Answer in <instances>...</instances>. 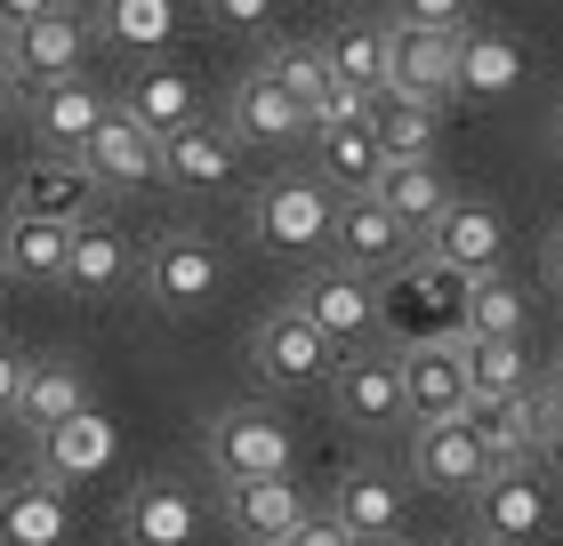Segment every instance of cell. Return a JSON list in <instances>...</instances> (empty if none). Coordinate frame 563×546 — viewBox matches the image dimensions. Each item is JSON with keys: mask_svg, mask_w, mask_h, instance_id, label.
Returning a JSON list of instances; mask_svg holds the SVG:
<instances>
[{"mask_svg": "<svg viewBox=\"0 0 563 546\" xmlns=\"http://www.w3.org/2000/svg\"><path fill=\"white\" fill-rule=\"evenodd\" d=\"M402 482L387 475V466H346L339 475V490H330V514L354 531V538H395L402 531Z\"/></svg>", "mask_w": 563, "mask_h": 546, "instance_id": "29", "label": "cell"}, {"mask_svg": "<svg viewBox=\"0 0 563 546\" xmlns=\"http://www.w3.org/2000/svg\"><path fill=\"white\" fill-rule=\"evenodd\" d=\"M290 305H298V314L314 322L339 354H346V346H371V337H378V281L354 274V266H339V257L306 274L298 290H290Z\"/></svg>", "mask_w": 563, "mask_h": 546, "instance_id": "9", "label": "cell"}, {"mask_svg": "<svg viewBox=\"0 0 563 546\" xmlns=\"http://www.w3.org/2000/svg\"><path fill=\"white\" fill-rule=\"evenodd\" d=\"M540 394H548V410H555V419H563V354L548 361V370H540Z\"/></svg>", "mask_w": 563, "mask_h": 546, "instance_id": "47", "label": "cell"}, {"mask_svg": "<svg viewBox=\"0 0 563 546\" xmlns=\"http://www.w3.org/2000/svg\"><path fill=\"white\" fill-rule=\"evenodd\" d=\"M548 153L563 161V97H555V113H548Z\"/></svg>", "mask_w": 563, "mask_h": 546, "instance_id": "48", "label": "cell"}, {"mask_svg": "<svg viewBox=\"0 0 563 546\" xmlns=\"http://www.w3.org/2000/svg\"><path fill=\"white\" fill-rule=\"evenodd\" d=\"M258 73H266V81H282L306 113H314V97L330 89V57H322V41H274L266 57H258Z\"/></svg>", "mask_w": 563, "mask_h": 546, "instance_id": "36", "label": "cell"}, {"mask_svg": "<svg viewBox=\"0 0 563 546\" xmlns=\"http://www.w3.org/2000/svg\"><path fill=\"white\" fill-rule=\"evenodd\" d=\"M459 298H467V274H451L443 257L411 249L395 274H378V337H387V346L459 337Z\"/></svg>", "mask_w": 563, "mask_h": 546, "instance_id": "1", "label": "cell"}, {"mask_svg": "<svg viewBox=\"0 0 563 546\" xmlns=\"http://www.w3.org/2000/svg\"><path fill=\"white\" fill-rule=\"evenodd\" d=\"M73 9H97V0H73Z\"/></svg>", "mask_w": 563, "mask_h": 546, "instance_id": "50", "label": "cell"}, {"mask_svg": "<svg viewBox=\"0 0 563 546\" xmlns=\"http://www.w3.org/2000/svg\"><path fill=\"white\" fill-rule=\"evenodd\" d=\"M378 24H475L467 0H387Z\"/></svg>", "mask_w": 563, "mask_h": 546, "instance_id": "39", "label": "cell"}, {"mask_svg": "<svg viewBox=\"0 0 563 546\" xmlns=\"http://www.w3.org/2000/svg\"><path fill=\"white\" fill-rule=\"evenodd\" d=\"M282 546H363V538H354L330 506H306V514H298V531L282 538Z\"/></svg>", "mask_w": 563, "mask_h": 546, "instance_id": "40", "label": "cell"}, {"mask_svg": "<svg viewBox=\"0 0 563 546\" xmlns=\"http://www.w3.org/2000/svg\"><path fill=\"white\" fill-rule=\"evenodd\" d=\"M483 475H492V458L467 434V419H419L411 426V482L443 490V499H467Z\"/></svg>", "mask_w": 563, "mask_h": 546, "instance_id": "21", "label": "cell"}, {"mask_svg": "<svg viewBox=\"0 0 563 546\" xmlns=\"http://www.w3.org/2000/svg\"><path fill=\"white\" fill-rule=\"evenodd\" d=\"M121 113H137L153 137H162V129H177V121H194L201 113V81L194 73H177V65H137V81L113 97Z\"/></svg>", "mask_w": 563, "mask_h": 546, "instance_id": "33", "label": "cell"}, {"mask_svg": "<svg viewBox=\"0 0 563 546\" xmlns=\"http://www.w3.org/2000/svg\"><path fill=\"white\" fill-rule=\"evenodd\" d=\"M330 361H339V346H330L298 305H274V314L250 330V370H258V386H274V394H314L330 378Z\"/></svg>", "mask_w": 563, "mask_h": 546, "instance_id": "6", "label": "cell"}, {"mask_svg": "<svg viewBox=\"0 0 563 546\" xmlns=\"http://www.w3.org/2000/svg\"><path fill=\"white\" fill-rule=\"evenodd\" d=\"M81 169L97 177L106 193H137V186H162V137L137 121V113H106L89 129V145H81Z\"/></svg>", "mask_w": 563, "mask_h": 546, "instance_id": "17", "label": "cell"}, {"mask_svg": "<svg viewBox=\"0 0 563 546\" xmlns=\"http://www.w3.org/2000/svg\"><path fill=\"white\" fill-rule=\"evenodd\" d=\"M548 514H555V490H548V475L531 458H507V466H492V475L467 490V538H483V546L540 538Z\"/></svg>", "mask_w": 563, "mask_h": 546, "instance_id": "4", "label": "cell"}, {"mask_svg": "<svg viewBox=\"0 0 563 546\" xmlns=\"http://www.w3.org/2000/svg\"><path fill=\"white\" fill-rule=\"evenodd\" d=\"M65 249H73V225L0 210V274L9 281H65Z\"/></svg>", "mask_w": 563, "mask_h": 546, "instance_id": "30", "label": "cell"}, {"mask_svg": "<svg viewBox=\"0 0 563 546\" xmlns=\"http://www.w3.org/2000/svg\"><path fill=\"white\" fill-rule=\"evenodd\" d=\"M210 506L242 546H282L306 514V490H298V475H234L210 490Z\"/></svg>", "mask_w": 563, "mask_h": 546, "instance_id": "12", "label": "cell"}, {"mask_svg": "<svg viewBox=\"0 0 563 546\" xmlns=\"http://www.w3.org/2000/svg\"><path fill=\"white\" fill-rule=\"evenodd\" d=\"M363 121H371V137H378L387 161H434V153H443V105H427L411 89H378Z\"/></svg>", "mask_w": 563, "mask_h": 546, "instance_id": "28", "label": "cell"}, {"mask_svg": "<svg viewBox=\"0 0 563 546\" xmlns=\"http://www.w3.org/2000/svg\"><path fill=\"white\" fill-rule=\"evenodd\" d=\"M106 201L113 193L81 169V153H41L33 169L9 177L0 210H9V218H48V225H89V218H106Z\"/></svg>", "mask_w": 563, "mask_h": 546, "instance_id": "7", "label": "cell"}, {"mask_svg": "<svg viewBox=\"0 0 563 546\" xmlns=\"http://www.w3.org/2000/svg\"><path fill=\"white\" fill-rule=\"evenodd\" d=\"M113 466V419L106 410H73L65 426H48V434H33V475H48V482H89V475H106Z\"/></svg>", "mask_w": 563, "mask_h": 546, "instance_id": "22", "label": "cell"}, {"mask_svg": "<svg viewBox=\"0 0 563 546\" xmlns=\"http://www.w3.org/2000/svg\"><path fill=\"white\" fill-rule=\"evenodd\" d=\"M306 145H314V169H306V177H322L330 193H371L378 169H387L371 121H322V129H306Z\"/></svg>", "mask_w": 563, "mask_h": 546, "instance_id": "26", "label": "cell"}, {"mask_svg": "<svg viewBox=\"0 0 563 546\" xmlns=\"http://www.w3.org/2000/svg\"><path fill=\"white\" fill-rule=\"evenodd\" d=\"M330 193L322 177H266L258 193H250V233L274 249V257H314L330 242Z\"/></svg>", "mask_w": 563, "mask_h": 546, "instance_id": "8", "label": "cell"}, {"mask_svg": "<svg viewBox=\"0 0 563 546\" xmlns=\"http://www.w3.org/2000/svg\"><path fill=\"white\" fill-rule=\"evenodd\" d=\"M218 121L234 129L242 145H258V153H290V145H306V129H314L298 97L282 89V81H266L258 65H250L242 81H234V97H225V113H218Z\"/></svg>", "mask_w": 563, "mask_h": 546, "instance_id": "19", "label": "cell"}, {"mask_svg": "<svg viewBox=\"0 0 563 546\" xmlns=\"http://www.w3.org/2000/svg\"><path fill=\"white\" fill-rule=\"evenodd\" d=\"M113 113V97L89 81V73H73V81H41V89H24V129H33V145L41 153H81L89 145V129Z\"/></svg>", "mask_w": 563, "mask_h": 546, "instance_id": "18", "label": "cell"}, {"mask_svg": "<svg viewBox=\"0 0 563 546\" xmlns=\"http://www.w3.org/2000/svg\"><path fill=\"white\" fill-rule=\"evenodd\" d=\"M322 57H330V81H346V89L378 97V89H387V24H378V16L339 24V33L322 41Z\"/></svg>", "mask_w": 563, "mask_h": 546, "instance_id": "35", "label": "cell"}, {"mask_svg": "<svg viewBox=\"0 0 563 546\" xmlns=\"http://www.w3.org/2000/svg\"><path fill=\"white\" fill-rule=\"evenodd\" d=\"M16 394H24V354H16V346H0V419L16 410Z\"/></svg>", "mask_w": 563, "mask_h": 546, "instance_id": "43", "label": "cell"}, {"mask_svg": "<svg viewBox=\"0 0 563 546\" xmlns=\"http://www.w3.org/2000/svg\"><path fill=\"white\" fill-rule=\"evenodd\" d=\"M395 370H402V426H419V419H459V410H467V370H459V337L395 346Z\"/></svg>", "mask_w": 563, "mask_h": 546, "instance_id": "20", "label": "cell"}, {"mask_svg": "<svg viewBox=\"0 0 563 546\" xmlns=\"http://www.w3.org/2000/svg\"><path fill=\"white\" fill-rule=\"evenodd\" d=\"M459 33H467V24H387V89H411L427 105H451Z\"/></svg>", "mask_w": 563, "mask_h": 546, "instance_id": "16", "label": "cell"}, {"mask_svg": "<svg viewBox=\"0 0 563 546\" xmlns=\"http://www.w3.org/2000/svg\"><path fill=\"white\" fill-rule=\"evenodd\" d=\"M459 370H467V394L507 402V394H523V386L540 378V361H531L523 337H459Z\"/></svg>", "mask_w": 563, "mask_h": 546, "instance_id": "32", "label": "cell"}, {"mask_svg": "<svg viewBox=\"0 0 563 546\" xmlns=\"http://www.w3.org/2000/svg\"><path fill=\"white\" fill-rule=\"evenodd\" d=\"M89 24H97V33H121V41L153 48V41L169 33V0H97Z\"/></svg>", "mask_w": 563, "mask_h": 546, "instance_id": "37", "label": "cell"}, {"mask_svg": "<svg viewBox=\"0 0 563 546\" xmlns=\"http://www.w3.org/2000/svg\"><path fill=\"white\" fill-rule=\"evenodd\" d=\"M339 266H354V274H395L402 257H411L419 242H411V225H402L378 193H339L330 201V242H322Z\"/></svg>", "mask_w": 563, "mask_h": 546, "instance_id": "11", "label": "cell"}, {"mask_svg": "<svg viewBox=\"0 0 563 546\" xmlns=\"http://www.w3.org/2000/svg\"><path fill=\"white\" fill-rule=\"evenodd\" d=\"M113 531H121V546H194V538H201V499H194V482H177V475L130 482V490H121Z\"/></svg>", "mask_w": 563, "mask_h": 546, "instance_id": "15", "label": "cell"}, {"mask_svg": "<svg viewBox=\"0 0 563 546\" xmlns=\"http://www.w3.org/2000/svg\"><path fill=\"white\" fill-rule=\"evenodd\" d=\"M330 410H339V426L354 434H395L402 426V370H395V346L387 337H371V346H346L330 361Z\"/></svg>", "mask_w": 563, "mask_h": 546, "instance_id": "5", "label": "cell"}, {"mask_svg": "<svg viewBox=\"0 0 563 546\" xmlns=\"http://www.w3.org/2000/svg\"><path fill=\"white\" fill-rule=\"evenodd\" d=\"M459 337H531L523 281H507V266L467 274V298H459Z\"/></svg>", "mask_w": 563, "mask_h": 546, "instance_id": "31", "label": "cell"}, {"mask_svg": "<svg viewBox=\"0 0 563 546\" xmlns=\"http://www.w3.org/2000/svg\"><path fill=\"white\" fill-rule=\"evenodd\" d=\"M9 121H24V81L0 65V129H9Z\"/></svg>", "mask_w": 563, "mask_h": 546, "instance_id": "46", "label": "cell"}, {"mask_svg": "<svg viewBox=\"0 0 563 546\" xmlns=\"http://www.w3.org/2000/svg\"><path fill=\"white\" fill-rule=\"evenodd\" d=\"M363 113H371V97H363V89H346V81H330V89L314 97V113H306V121H314V129H322V121H363Z\"/></svg>", "mask_w": 563, "mask_h": 546, "instance_id": "41", "label": "cell"}, {"mask_svg": "<svg viewBox=\"0 0 563 546\" xmlns=\"http://www.w3.org/2000/svg\"><path fill=\"white\" fill-rule=\"evenodd\" d=\"M89 402H97L89 394V370L73 354H48V361H24V394H16L9 419L24 434H48V426H65L73 410H89Z\"/></svg>", "mask_w": 563, "mask_h": 546, "instance_id": "27", "label": "cell"}, {"mask_svg": "<svg viewBox=\"0 0 563 546\" xmlns=\"http://www.w3.org/2000/svg\"><path fill=\"white\" fill-rule=\"evenodd\" d=\"M242 137L225 129L218 113H194L162 129V186H186V193H234L242 186Z\"/></svg>", "mask_w": 563, "mask_h": 546, "instance_id": "10", "label": "cell"}, {"mask_svg": "<svg viewBox=\"0 0 563 546\" xmlns=\"http://www.w3.org/2000/svg\"><path fill=\"white\" fill-rule=\"evenodd\" d=\"M540 274H548V290H563V218L548 225V242H540Z\"/></svg>", "mask_w": 563, "mask_h": 546, "instance_id": "45", "label": "cell"}, {"mask_svg": "<svg viewBox=\"0 0 563 546\" xmlns=\"http://www.w3.org/2000/svg\"><path fill=\"white\" fill-rule=\"evenodd\" d=\"M531 466H540L548 482H563V419H555V426L540 434V450H531Z\"/></svg>", "mask_w": 563, "mask_h": 546, "instance_id": "44", "label": "cell"}, {"mask_svg": "<svg viewBox=\"0 0 563 546\" xmlns=\"http://www.w3.org/2000/svg\"><path fill=\"white\" fill-rule=\"evenodd\" d=\"M130 281H137V249H130V233H121L113 218L73 225V249H65V290H73V298H121Z\"/></svg>", "mask_w": 563, "mask_h": 546, "instance_id": "23", "label": "cell"}, {"mask_svg": "<svg viewBox=\"0 0 563 546\" xmlns=\"http://www.w3.org/2000/svg\"><path fill=\"white\" fill-rule=\"evenodd\" d=\"M0 290H9V274H0Z\"/></svg>", "mask_w": 563, "mask_h": 546, "instance_id": "51", "label": "cell"}, {"mask_svg": "<svg viewBox=\"0 0 563 546\" xmlns=\"http://www.w3.org/2000/svg\"><path fill=\"white\" fill-rule=\"evenodd\" d=\"M467 546H483V538H467Z\"/></svg>", "mask_w": 563, "mask_h": 546, "instance_id": "52", "label": "cell"}, {"mask_svg": "<svg viewBox=\"0 0 563 546\" xmlns=\"http://www.w3.org/2000/svg\"><path fill=\"white\" fill-rule=\"evenodd\" d=\"M378 201H387V210L411 225V242L419 233L443 218V201H451V177H443V161H387L378 169V186H371Z\"/></svg>", "mask_w": 563, "mask_h": 546, "instance_id": "34", "label": "cell"}, {"mask_svg": "<svg viewBox=\"0 0 563 546\" xmlns=\"http://www.w3.org/2000/svg\"><path fill=\"white\" fill-rule=\"evenodd\" d=\"M137 290H145L153 314L186 322L225 290V249L210 233H194V225H169V233H153V249L137 257Z\"/></svg>", "mask_w": 563, "mask_h": 546, "instance_id": "2", "label": "cell"}, {"mask_svg": "<svg viewBox=\"0 0 563 546\" xmlns=\"http://www.w3.org/2000/svg\"><path fill=\"white\" fill-rule=\"evenodd\" d=\"M201 466L210 482H234V475H298V434L282 410L258 402H225L210 426H201Z\"/></svg>", "mask_w": 563, "mask_h": 546, "instance_id": "3", "label": "cell"}, {"mask_svg": "<svg viewBox=\"0 0 563 546\" xmlns=\"http://www.w3.org/2000/svg\"><path fill=\"white\" fill-rule=\"evenodd\" d=\"M363 546H402V538H363Z\"/></svg>", "mask_w": 563, "mask_h": 546, "instance_id": "49", "label": "cell"}, {"mask_svg": "<svg viewBox=\"0 0 563 546\" xmlns=\"http://www.w3.org/2000/svg\"><path fill=\"white\" fill-rule=\"evenodd\" d=\"M89 41H97V24H89V9H48L41 24H24V33H9L0 41V65L16 73L24 89H41V81H73L81 73V57H89Z\"/></svg>", "mask_w": 563, "mask_h": 546, "instance_id": "13", "label": "cell"}, {"mask_svg": "<svg viewBox=\"0 0 563 546\" xmlns=\"http://www.w3.org/2000/svg\"><path fill=\"white\" fill-rule=\"evenodd\" d=\"M48 9H65V0H0V41L24 33V24H41Z\"/></svg>", "mask_w": 563, "mask_h": 546, "instance_id": "42", "label": "cell"}, {"mask_svg": "<svg viewBox=\"0 0 563 546\" xmlns=\"http://www.w3.org/2000/svg\"><path fill=\"white\" fill-rule=\"evenodd\" d=\"M73 490L48 475L0 482V546H73Z\"/></svg>", "mask_w": 563, "mask_h": 546, "instance_id": "24", "label": "cell"}, {"mask_svg": "<svg viewBox=\"0 0 563 546\" xmlns=\"http://www.w3.org/2000/svg\"><path fill=\"white\" fill-rule=\"evenodd\" d=\"M523 89V41L499 33V24H467L459 33V89L467 105H507V97Z\"/></svg>", "mask_w": 563, "mask_h": 546, "instance_id": "25", "label": "cell"}, {"mask_svg": "<svg viewBox=\"0 0 563 546\" xmlns=\"http://www.w3.org/2000/svg\"><path fill=\"white\" fill-rule=\"evenodd\" d=\"M419 249L443 257L451 274H492L507 257V210H499V201H483V193H451L443 218L419 233Z\"/></svg>", "mask_w": 563, "mask_h": 546, "instance_id": "14", "label": "cell"}, {"mask_svg": "<svg viewBox=\"0 0 563 546\" xmlns=\"http://www.w3.org/2000/svg\"><path fill=\"white\" fill-rule=\"evenodd\" d=\"M201 24L225 33V41H250V33L274 24V0H201Z\"/></svg>", "mask_w": 563, "mask_h": 546, "instance_id": "38", "label": "cell"}]
</instances>
